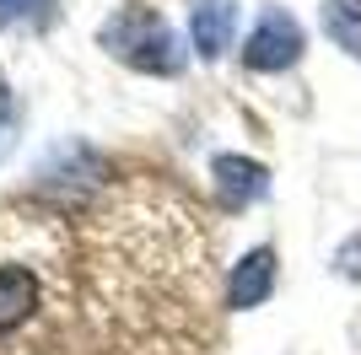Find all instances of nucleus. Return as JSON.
Listing matches in <instances>:
<instances>
[{"mask_svg":"<svg viewBox=\"0 0 361 355\" xmlns=\"http://www.w3.org/2000/svg\"><path fill=\"white\" fill-rule=\"evenodd\" d=\"M232 32H238V0H195L189 38H195L200 59H221L232 49Z\"/></svg>","mask_w":361,"mask_h":355,"instance_id":"nucleus-4","label":"nucleus"},{"mask_svg":"<svg viewBox=\"0 0 361 355\" xmlns=\"http://www.w3.org/2000/svg\"><path fill=\"white\" fill-rule=\"evenodd\" d=\"M302 49H307V38H302V22L291 11H281V6H264L254 22V32L243 38V65L259 75H275V70H291L302 59Z\"/></svg>","mask_w":361,"mask_h":355,"instance_id":"nucleus-2","label":"nucleus"},{"mask_svg":"<svg viewBox=\"0 0 361 355\" xmlns=\"http://www.w3.org/2000/svg\"><path fill=\"white\" fill-rule=\"evenodd\" d=\"M32 301H38V280L22 264H0V334H11L16 323H27Z\"/></svg>","mask_w":361,"mask_h":355,"instance_id":"nucleus-6","label":"nucleus"},{"mask_svg":"<svg viewBox=\"0 0 361 355\" xmlns=\"http://www.w3.org/2000/svg\"><path fill=\"white\" fill-rule=\"evenodd\" d=\"M270 291H275V248H248L238 264H232L226 307H232V312H248V307H259Z\"/></svg>","mask_w":361,"mask_h":355,"instance_id":"nucleus-5","label":"nucleus"},{"mask_svg":"<svg viewBox=\"0 0 361 355\" xmlns=\"http://www.w3.org/2000/svg\"><path fill=\"white\" fill-rule=\"evenodd\" d=\"M97 44L114 59H124L130 70H140V75H178L183 59H189V49L178 44V32L167 27L151 6H119V11L103 22Z\"/></svg>","mask_w":361,"mask_h":355,"instance_id":"nucleus-1","label":"nucleus"},{"mask_svg":"<svg viewBox=\"0 0 361 355\" xmlns=\"http://www.w3.org/2000/svg\"><path fill=\"white\" fill-rule=\"evenodd\" d=\"M32 6H38V0H0V27H11L16 16H27Z\"/></svg>","mask_w":361,"mask_h":355,"instance_id":"nucleus-9","label":"nucleus"},{"mask_svg":"<svg viewBox=\"0 0 361 355\" xmlns=\"http://www.w3.org/2000/svg\"><path fill=\"white\" fill-rule=\"evenodd\" d=\"M334 269H340L345 280H361V232L340 242V253H334Z\"/></svg>","mask_w":361,"mask_h":355,"instance_id":"nucleus-8","label":"nucleus"},{"mask_svg":"<svg viewBox=\"0 0 361 355\" xmlns=\"http://www.w3.org/2000/svg\"><path fill=\"white\" fill-rule=\"evenodd\" d=\"M211 178H216V199L226 210H248L254 199L270 194V167L254 162V156H238V151H226L211 162Z\"/></svg>","mask_w":361,"mask_h":355,"instance_id":"nucleus-3","label":"nucleus"},{"mask_svg":"<svg viewBox=\"0 0 361 355\" xmlns=\"http://www.w3.org/2000/svg\"><path fill=\"white\" fill-rule=\"evenodd\" d=\"M324 32L334 38V49L361 59V0H324Z\"/></svg>","mask_w":361,"mask_h":355,"instance_id":"nucleus-7","label":"nucleus"}]
</instances>
